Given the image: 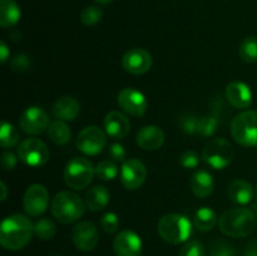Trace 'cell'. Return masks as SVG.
<instances>
[{
    "label": "cell",
    "mask_w": 257,
    "mask_h": 256,
    "mask_svg": "<svg viewBox=\"0 0 257 256\" xmlns=\"http://www.w3.org/2000/svg\"><path fill=\"white\" fill-rule=\"evenodd\" d=\"M34 225L28 216L14 213L4 218L0 226V243L4 248L17 251L24 248L32 240Z\"/></svg>",
    "instance_id": "cell-1"
},
{
    "label": "cell",
    "mask_w": 257,
    "mask_h": 256,
    "mask_svg": "<svg viewBox=\"0 0 257 256\" xmlns=\"http://www.w3.org/2000/svg\"><path fill=\"white\" fill-rule=\"evenodd\" d=\"M256 217L250 208L235 207L226 210L218 218V227L226 236L235 238L247 237L256 226Z\"/></svg>",
    "instance_id": "cell-2"
},
{
    "label": "cell",
    "mask_w": 257,
    "mask_h": 256,
    "mask_svg": "<svg viewBox=\"0 0 257 256\" xmlns=\"http://www.w3.org/2000/svg\"><path fill=\"white\" fill-rule=\"evenodd\" d=\"M85 208V201H83L77 193L70 191L57 193L52 200L53 216L65 225L77 222L84 215Z\"/></svg>",
    "instance_id": "cell-3"
},
{
    "label": "cell",
    "mask_w": 257,
    "mask_h": 256,
    "mask_svg": "<svg viewBox=\"0 0 257 256\" xmlns=\"http://www.w3.org/2000/svg\"><path fill=\"white\" fill-rule=\"evenodd\" d=\"M158 235L166 242L178 245L186 242L192 233V223L180 213H167L162 216L157 225Z\"/></svg>",
    "instance_id": "cell-4"
},
{
    "label": "cell",
    "mask_w": 257,
    "mask_h": 256,
    "mask_svg": "<svg viewBox=\"0 0 257 256\" xmlns=\"http://www.w3.org/2000/svg\"><path fill=\"white\" fill-rule=\"evenodd\" d=\"M231 135L243 147H257V110H245L231 122Z\"/></svg>",
    "instance_id": "cell-5"
},
{
    "label": "cell",
    "mask_w": 257,
    "mask_h": 256,
    "mask_svg": "<svg viewBox=\"0 0 257 256\" xmlns=\"http://www.w3.org/2000/svg\"><path fill=\"white\" fill-rule=\"evenodd\" d=\"M94 175L95 167L88 158L74 157L65 166L64 181L68 187L80 191L90 185Z\"/></svg>",
    "instance_id": "cell-6"
},
{
    "label": "cell",
    "mask_w": 257,
    "mask_h": 256,
    "mask_svg": "<svg viewBox=\"0 0 257 256\" xmlns=\"http://www.w3.org/2000/svg\"><path fill=\"white\" fill-rule=\"evenodd\" d=\"M235 151L232 145L225 138H215L203 148L202 158L215 170H223L232 162Z\"/></svg>",
    "instance_id": "cell-7"
},
{
    "label": "cell",
    "mask_w": 257,
    "mask_h": 256,
    "mask_svg": "<svg viewBox=\"0 0 257 256\" xmlns=\"http://www.w3.org/2000/svg\"><path fill=\"white\" fill-rule=\"evenodd\" d=\"M49 148L39 138H27L18 146V157L29 167H42L49 160Z\"/></svg>",
    "instance_id": "cell-8"
},
{
    "label": "cell",
    "mask_w": 257,
    "mask_h": 256,
    "mask_svg": "<svg viewBox=\"0 0 257 256\" xmlns=\"http://www.w3.org/2000/svg\"><path fill=\"white\" fill-rule=\"evenodd\" d=\"M77 148L87 156H97L107 145V133L97 125H88L82 130L75 141Z\"/></svg>",
    "instance_id": "cell-9"
},
{
    "label": "cell",
    "mask_w": 257,
    "mask_h": 256,
    "mask_svg": "<svg viewBox=\"0 0 257 256\" xmlns=\"http://www.w3.org/2000/svg\"><path fill=\"white\" fill-rule=\"evenodd\" d=\"M49 206V192L45 186L34 183L27 188L23 198V207L27 215L38 217L47 211Z\"/></svg>",
    "instance_id": "cell-10"
},
{
    "label": "cell",
    "mask_w": 257,
    "mask_h": 256,
    "mask_svg": "<svg viewBox=\"0 0 257 256\" xmlns=\"http://www.w3.org/2000/svg\"><path fill=\"white\" fill-rule=\"evenodd\" d=\"M49 124L50 119L48 113L37 105L27 108L19 119L20 128L27 135H40L49 128Z\"/></svg>",
    "instance_id": "cell-11"
},
{
    "label": "cell",
    "mask_w": 257,
    "mask_h": 256,
    "mask_svg": "<svg viewBox=\"0 0 257 256\" xmlns=\"http://www.w3.org/2000/svg\"><path fill=\"white\" fill-rule=\"evenodd\" d=\"M118 105L132 117H143L147 112L148 102L145 94L135 88H124L118 93Z\"/></svg>",
    "instance_id": "cell-12"
},
{
    "label": "cell",
    "mask_w": 257,
    "mask_h": 256,
    "mask_svg": "<svg viewBox=\"0 0 257 256\" xmlns=\"http://www.w3.org/2000/svg\"><path fill=\"white\" fill-rule=\"evenodd\" d=\"M147 178V168L142 161L137 158H128L122 163L120 168V182L127 190H137Z\"/></svg>",
    "instance_id": "cell-13"
},
{
    "label": "cell",
    "mask_w": 257,
    "mask_h": 256,
    "mask_svg": "<svg viewBox=\"0 0 257 256\" xmlns=\"http://www.w3.org/2000/svg\"><path fill=\"white\" fill-rule=\"evenodd\" d=\"M72 241L75 247L80 251H92L99 241V232L94 223L89 221H80L73 227Z\"/></svg>",
    "instance_id": "cell-14"
},
{
    "label": "cell",
    "mask_w": 257,
    "mask_h": 256,
    "mask_svg": "<svg viewBox=\"0 0 257 256\" xmlns=\"http://www.w3.org/2000/svg\"><path fill=\"white\" fill-rule=\"evenodd\" d=\"M152 55L142 48H133L124 53L122 65L127 73L132 75L146 74L152 68Z\"/></svg>",
    "instance_id": "cell-15"
},
{
    "label": "cell",
    "mask_w": 257,
    "mask_h": 256,
    "mask_svg": "<svg viewBox=\"0 0 257 256\" xmlns=\"http://www.w3.org/2000/svg\"><path fill=\"white\" fill-rule=\"evenodd\" d=\"M113 248L117 256H141L143 250L142 238L135 231L123 230L115 236Z\"/></svg>",
    "instance_id": "cell-16"
},
{
    "label": "cell",
    "mask_w": 257,
    "mask_h": 256,
    "mask_svg": "<svg viewBox=\"0 0 257 256\" xmlns=\"http://www.w3.org/2000/svg\"><path fill=\"white\" fill-rule=\"evenodd\" d=\"M104 131L107 136L115 138V140H122L127 137L131 131V122L125 114L118 110H112L104 117Z\"/></svg>",
    "instance_id": "cell-17"
},
{
    "label": "cell",
    "mask_w": 257,
    "mask_h": 256,
    "mask_svg": "<svg viewBox=\"0 0 257 256\" xmlns=\"http://www.w3.org/2000/svg\"><path fill=\"white\" fill-rule=\"evenodd\" d=\"M226 98L236 109H246L252 104V92L242 82H231L226 88Z\"/></svg>",
    "instance_id": "cell-18"
},
{
    "label": "cell",
    "mask_w": 257,
    "mask_h": 256,
    "mask_svg": "<svg viewBox=\"0 0 257 256\" xmlns=\"http://www.w3.org/2000/svg\"><path fill=\"white\" fill-rule=\"evenodd\" d=\"M165 132L157 125H145L137 133V145L146 151H156L165 143Z\"/></svg>",
    "instance_id": "cell-19"
},
{
    "label": "cell",
    "mask_w": 257,
    "mask_h": 256,
    "mask_svg": "<svg viewBox=\"0 0 257 256\" xmlns=\"http://www.w3.org/2000/svg\"><path fill=\"white\" fill-rule=\"evenodd\" d=\"M52 113L57 119L63 122H72L80 113V103L75 98L64 95L55 100L52 107Z\"/></svg>",
    "instance_id": "cell-20"
},
{
    "label": "cell",
    "mask_w": 257,
    "mask_h": 256,
    "mask_svg": "<svg viewBox=\"0 0 257 256\" xmlns=\"http://www.w3.org/2000/svg\"><path fill=\"white\" fill-rule=\"evenodd\" d=\"M191 191L198 198H206L212 195L215 188V180L212 175L205 170L196 171L190 181Z\"/></svg>",
    "instance_id": "cell-21"
},
{
    "label": "cell",
    "mask_w": 257,
    "mask_h": 256,
    "mask_svg": "<svg viewBox=\"0 0 257 256\" xmlns=\"http://www.w3.org/2000/svg\"><path fill=\"white\" fill-rule=\"evenodd\" d=\"M227 195L232 202L237 205H247L253 198V187L248 181L238 178L230 183Z\"/></svg>",
    "instance_id": "cell-22"
},
{
    "label": "cell",
    "mask_w": 257,
    "mask_h": 256,
    "mask_svg": "<svg viewBox=\"0 0 257 256\" xmlns=\"http://www.w3.org/2000/svg\"><path fill=\"white\" fill-rule=\"evenodd\" d=\"M109 200V191L105 186H94L85 195V206L88 210L97 212L107 207Z\"/></svg>",
    "instance_id": "cell-23"
},
{
    "label": "cell",
    "mask_w": 257,
    "mask_h": 256,
    "mask_svg": "<svg viewBox=\"0 0 257 256\" xmlns=\"http://www.w3.org/2000/svg\"><path fill=\"white\" fill-rule=\"evenodd\" d=\"M22 18V10L14 0H0V25L12 28Z\"/></svg>",
    "instance_id": "cell-24"
},
{
    "label": "cell",
    "mask_w": 257,
    "mask_h": 256,
    "mask_svg": "<svg viewBox=\"0 0 257 256\" xmlns=\"http://www.w3.org/2000/svg\"><path fill=\"white\" fill-rule=\"evenodd\" d=\"M218 222L217 215L215 211L210 207H201L196 211L195 216H193V225L196 228L200 231H210L212 230Z\"/></svg>",
    "instance_id": "cell-25"
},
{
    "label": "cell",
    "mask_w": 257,
    "mask_h": 256,
    "mask_svg": "<svg viewBox=\"0 0 257 256\" xmlns=\"http://www.w3.org/2000/svg\"><path fill=\"white\" fill-rule=\"evenodd\" d=\"M48 136L52 140V142H54L58 146H64L72 138V131L68 127L67 122H63V120H54L49 124L48 128Z\"/></svg>",
    "instance_id": "cell-26"
},
{
    "label": "cell",
    "mask_w": 257,
    "mask_h": 256,
    "mask_svg": "<svg viewBox=\"0 0 257 256\" xmlns=\"http://www.w3.org/2000/svg\"><path fill=\"white\" fill-rule=\"evenodd\" d=\"M238 55L246 63L257 62V37H246L238 48Z\"/></svg>",
    "instance_id": "cell-27"
},
{
    "label": "cell",
    "mask_w": 257,
    "mask_h": 256,
    "mask_svg": "<svg viewBox=\"0 0 257 256\" xmlns=\"http://www.w3.org/2000/svg\"><path fill=\"white\" fill-rule=\"evenodd\" d=\"M19 141V132L9 122H3L0 128V146L3 148H12Z\"/></svg>",
    "instance_id": "cell-28"
},
{
    "label": "cell",
    "mask_w": 257,
    "mask_h": 256,
    "mask_svg": "<svg viewBox=\"0 0 257 256\" xmlns=\"http://www.w3.org/2000/svg\"><path fill=\"white\" fill-rule=\"evenodd\" d=\"M34 233L40 240H52L57 233V226L49 218H40L35 222Z\"/></svg>",
    "instance_id": "cell-29"
},
{
    "label": "cell",
    "mask_w": 257,
    "mask_h": 256,
    "mask_svg": "<svg viewBox=\"0 0 257 256\" xmlns=\"http://www.w3.org/2000/svg\"><path fill=\"white\" fill-rule=\"evenodd\" d=\"M118 166L114 161L104 160L95 166V176L102 181H112L118 176Z\"/></svg>",
    "instance_id": "cell-30"
},
{
    "label": "cell",
    "mask_w": 257,
    "mask_h": 256,
    "mask_svg": "<svg viewBox=\"0 0 257 256\" xmlns=\"http://www.w3.org/2000/svg\"><path fill=\"white\" fill-rule=\"evenodd\" d=\"M218 127V119L216 115H205L198 119L197 125V135L201 137H211L216 133Z\"/></svg>",
    "instance_id": "cell-31"
},
{
    "label": "cell",
    "mask_w": 257,
    "mask_h": 256,
    "mask_svg": "<svg viewBox=\"0 0 257 256\" xmlns=\"http://www.w3.org/2000/svg\"><path fill=\"white\" fill-rule=\"evenodd\" d=\"M103 17V10L99 7H95V5H89V7L84 8L80 13V22L83 23L87 27H93L97 23H99V20Z\"/></svg>",
    "instance_id": "cell-32"
},
{
    "label": "cell",
    "mask_w": 257,
    "mask_h": 256,
    "mask_svg": "<svg viewBox=\"0 0 257 256\" xmlns=\"http://www.w3.org/2000/svg\"><path fill=\"white\" fill-rule=\"evenodd\" d=\"M178 256H205V247L197 240L187 241L182 246Z\"/></svg>",
    "instance_id": "cell-33"
},
{
    "label": "cell",
    "mask_w": 257,
    "mask_h": 256,
    "mask_svg": "<svg viewBox=\"0 0 257 256\" xmlns=\"http://www.w3.org/2000/svg\"><path fill=\"white\" fill-rule=\"evenodd\" d=\"M100 227L104 232L114 233L119 227V220L118 216L113 212H107L100 218Z\"/></svg>",
    "instance_id": "cell-34"
},
{
    "label": "cell",
    "mask_w": 257,
    "mask_h": 256,
    "mask_svg": "<svg viewBox=\"0 0 257 256\" xmlns=\"http://www.w3.org/2000/svg\"><path fill=\"white\" fill-rule=\"evenodd\" d=\"M180 163L186 170H193L200 165V156L195 151H186L181 155Z\"/></svg>",
    "instance_id": "cell-35"
},
{
    "label": "cell",
    "mask_w": 257,
    "mask_h": 256,
    "mask_svg": "<svg viewBox=\"0 0 257 256\" xmlns=\"http://www.w3.org/2000/svg\"><path fill=\"white\" fill-rule=\"evenodd\" d=\"M211 256H236V251L228 243L217 241L211 247Z\"/></svg>",
    "instance_id": "cell-36"
},
{
    "label": "cell",
    "mask_w": 257,
    "mask_h": 256,
    "mask_svg": "<svg viewBox=\"0 0 257 256\" xmlns=\"http://www.w3.org/2000/svg\"><path fill=\"white\" fill-rule=\"evenodd\" d=\"M32 67V59L27 54H18L12 60V69L15 72H27Z\"/></svg>",
    "instance_id": "cell-37"
},
{
    "label": "cell",
    "mask_w": 257,
    "mask_h": 256,
    "mask_svg": "<svg viewBox=\"0 0 257 256\" xmlns=\"http://www.w3.org/2000/svg\"><path fill=\"white\" fill-rule=\"evenodd\" d=\"M197 125H198V118L195 117L193 114H188L182 117L181 119V130L187 135H193L197 133Z\"/></svg>",
    "instance_id": "cell-38"
},
{
    "label": "cell",
    "mask_w": 257,
    "mask_h": 256,
    "mask_svg": "<svg viewBox=\"0 0 257 256\" xmlns=\"http://www.w3.org/2000/svg\"><path fill=\"white\" fill-rule=\"evenodd\" d=\"M109 156L114 162H124L127 158V151H125L124 146L120 143H112L109 147Z\"/></svg>",
    "instance_id": "cell-39"
},
{
    "label": "cell",
    "mask_w": 257,
    "mask_h": 256,
    "mask_svg": "<svg viewBox=\"0 0 257 256\" xmlns=\"http://www.w3.org/2000/svg\"><path fill=\"white\" fill-rule=\"evenodd\" d=\"M2 165L3 167H4V170L7 171L14 170L18 165L17 156H15L13 152H9V151H8V152H4L2 156Z\"/></svg>",
    "instance_id": "cell-40"
},
{
    "label": "cell",
    "mask_w": 257,
    "mask_h": 256,
    "mask_svg": "<svg viewBox=\"0 0 257 256\" xmlns=\"http://www.w3.org/2000/svg\"><path fill=\"white\" fill-rule=\"evenodd\" d=\"M9 57H10V52L9 49H8V45L5 44L4 42H2L0 43V62L4 64V63L9 59Z\"/></svg>",
    "instance_id": "cell-41"
},
{
    "label": "cell",
    "mask_w": 257,
    "mask_h": 256,
    "mask_svg": "<svg viewBox=\"0 0 257 256\" xmlns=\"http://www.w3.org/2000/svg\"><path fill=\"white\" fill-rule=\"evenodd\" d=\"M245 256H257V240L247 243L245 250Z\"/></svg>",
    "instance_id": "cell-42"
},
{
    "label": "cell",
    "mask_w": 257,
    "mask_h": 256,
    "mask_svg": "<svg viewBox=\"0 0 257 256\" xmlns=\"http://www.w3.org/2000/svg\"><path fill=\"white\" fill-rule=\"evenodd\" d=\"M0 188H2V201L7 200V196H8V187L4 182H0Z\"/></svg>",
    "instance_id": "cell-43"
},
{
    "label": "cell",
    "mask_w": 257,
    "mask_h": 256,
    "mask_svg": "<svg viewBox=\"0 0 257 256\" xmlns=\"http://www.w3.org/2000/svg\"><path fill=\"white\" fill-rule=\"evenodd\" d=\"M94 2L98 3V4L105 5V4H109V3H112L113 0H94Z\"/></svg>",
    "instance_id": "cell-44"
},
{
    "label": "cell",
    "mask_w": 257,
    "mask_h": 256,
    "mask_svg": "<svg viewBox=\"0 0 257 256\" xmlns=\"http://www.w3.org/2000/svg\"><path fill=\"white\" fill-rule=\"evenodd\" d=\"M256 196H257V186H256Z\"/></svg>",
    "instance_id": "cell-45"
},
{
    "label": "cell",
    "mask_w": 257,
    "mask_h": 256,
    "mask_svg": "<svg viewBox=\"0 0 257 256\" xmlns=\"http://www.w3.org/2000/svg\"><path fill=\"white\" fill-rule=\"evenodd\" d=\"M256 221H257V216H256Z\"/></svg>",
    "instance_id": "cell-46"
}]
</instances>
